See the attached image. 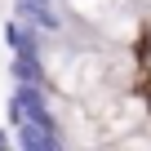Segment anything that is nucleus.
Wrapping results in <instances>:
<instances>
[{
  "label": "nucleus",
  "instance_id": "1",
  "mask_svg": "<svg viewBox=\"0 0 151 151\" xmlns=\"http://www.w3.org/2000/svg\"><path fill=\"white\" fill-rule=\"evenodd\" d=\"M14 129H18V151H67V138H62L58 124H31V120H22Z\"/></svg>",
  "mask_w": 151,
  "mask_h": 151
},
{
  "label": "nucleus",
  "instance_id": "2",
  "mask_svg": "<svg viewBox=\"0 0 151 151\" xmlns=\"http://www.w3.org/2000/svg\"><path fill=\"white\" fill-rule=\"evenodd\" d=\"M9 124H22V107H18L14 93H9Z\"/></svg>",
  "mask_w": 151,
  "mask_h": 151
},
{
  "label": "nucleus",
  "instance_id": "3",
  "mask_svg": "<svg viewBox=\"0 0 151 151\" xmlns=\"http://www.w3.org/2000/svg\"><path fill=\"white\" fill-rule=\"evenodd\" d=\"M0 151H9V138H5V129H0Z\"/></svg>",
  "mask_w": 151,
  "mask_h": 151
},
{
  "label": "nucleus",
  "instance_id": "4",
  "mask_svg": "<svg viewBox=\"0 0 151 151\" xmlns=\"http://www.w3.org/2000/svg\"><path fill=\"white\" fill-rule=\"evenodd\" d=\"M142 5H151V0H142Z\"/></svg>",
  "mask_w": 151,
  "mask_h": 151
}]
</instances>
